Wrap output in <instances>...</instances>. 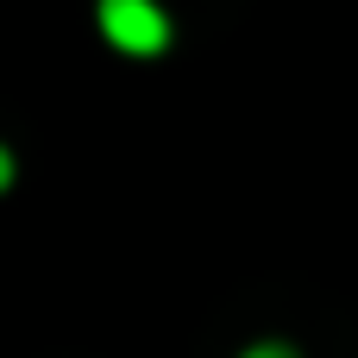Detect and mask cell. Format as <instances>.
Instances as JSON below:
<instances>
[{
    "label": "cell",
    "instance_id": "6da1fadb",
    "mask_svg": "<svg viewBox=\"0 0 358 358\" xmlns=\"http://www.w3.org/2000/svg\"><path fill=\"white\" fill-rule=\"evenodd\" d=\"M94 25H101V38H107L113 50H126V57H157V50H170V13H164L157 0H101V6H94Z\"/></svg>",
    "mask_w": 358,
    "mask_h": 358
},
{
    "label": "cell",
    "instance_id": "7a4b0ae2",
    "mask_svg": "<svg viewBox=\"0 0 358 358\" xmlns=\"http://www.w3.org/2000/svg\"><path fill=\"white\" fill-rule=\"evenodd\" d=\"M239 358H302V352H296L289 340H258V346H245Z\"/></svg>",
    "mask_w": 358,
    "mask_h": 358
},
{
    "label": "cell",
    "instance_id": "3957f363",
    "mask_svg": "<svg viewBox=\"0 0 358 358\" xmlns=\"http://www.w3.org/2000/svg\"><path fill=\"white\" fill-rule=\"evenodd\" d=\"M13 176H19V157H13V151H6V145H0V195H6V189H13Z\"/></svg>",
    "mask_w": 358,
    "mask_h": 358
}]
</instances>
